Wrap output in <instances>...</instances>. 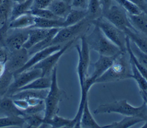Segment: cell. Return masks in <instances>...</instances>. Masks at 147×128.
<instances>
[{
	"instance_id": "obj_19",
	"label": "cell",
	"mask_w": 147,
	"mask_h": 128,
	"mask_svg": "<svg viewBox=\"0 0 147 128\" xmlns=\"http://www.w3.org/2000/svg\"><path fill=\"white\" fill-rule=\"evenodd\" d=\"M128 17L134 29L147 37V13L142 11L137 15L128 14Z\"/></svg>"
},
{
	"instance_id": "obj_20",
	"label": "cell",
	"mask_w": 147,
	"mask_h": 128,
	"mask_svg": "<svg viewBox=\"0 0 147 128\" xmlns=\"http://www.w3.org/2000/svg\"><path fill=\"white\" fill-rule=\"evenodd\" d=\"M130 40L133 42L143 53L147 54V37L138 31L130 29L123 30Z\"/></svg>"
},
{
	"instance_id": "obj_26",
	"label": "cell",
	"mask_w": 147,
	"mask_h": 128,
	"mask_svg": "<svg viewBox=\"0 0 147 128\" xmlns=\"http://www.w3.org/2000/svg\"><path fill=\"white\" fill-rule=\"evenodd\" d=\"M51 84V78L48 77H38L18 91L24 90H45L49 89Z\"/></svg>"
},
{
	"instance_id": "obj_14",
	"label": "cell",
	"mask_w": 147,
	"mask_h": 128,
	"mask_svg": "<svg viewBox=\"0 0 147 128\" xmlns=\"http://www.w3.org/2000/svg\"><path fill=\"white\" fill-rule=\"evenodd\" d=\"M25 115L22 110L14 105L11 97L5 95L0 98V117L20 116L23 117Z\"/></svg>"
},
{
	"instance_id": "obj_38",
	"label": "cell",
	"mask_w": 147,
	"mask_h": 128,
	"mask_svg": "<svg viewBox=\"0 0 147 128\" xmlns=\"http://www.w3.org/2000/svg\"><path fill=\"white\" fill-rule=\"evenodd\" d=\"M45 110V103H44V100L40 102V103L29 107L28 109L26 110H24L23 111L26 115H29V114H39L40 112L44 111Z\"/></svg>"
},
{
	"instance_id": "obj_49",
	"label": "cell",
	"mask_w": 147,
	"mask_h": 128,
	"mask_svg": "<svg viewBox=\"0 0 147 128\" xmlns=\"http://www.w3.org/2000/svg\"><path fill=\"white\" fill-rule=\"evenodd\" d=\"M2 1H3V0H0V5H1V4L2 3Z\"/></svg>"
},
{
	"instance_id": "obj_31",
	"label": "cell",
	"mask_w": 147,
	"mask_h": 128,
	"mask_svg": "<svg viewBox=\"0 0 147 128\" xmlns=\"http://www.w3.org/2000/svg\"><path fill=\"white\" fill-rule=\"evenodd\" d=\"M25 125L24 118L20 116L0 117V127H22Z\"/></svg>"
},
{
	"instance_id": "obj_37",
	"label": "cell",
	"mask_w": 147,
	"mask_h": 128,
	"mask_svg": "<svg viewBox=\"0 0 147 128\" xmlns=\"http://www.w3.org/2000/svg\"><path fill=\"white\" fill-rule=\"evenodd\" d=\"M130 47L135 57L147 70V54L141 51L138 48V47L131 41L130 42Z\"/></svg>"
},
{
	"instance_id": "obj_15",
	"label": "cell",
	"mask_w": 147,
	"mask_h": 128,
	"mask_svg": "<svg viewBox=\"0 0 147 128\" xmlns=\"http://www.w3.org/2000/svg\"><path fill=\"white\" fill-rule=\"evenodd\" d=\"M118 55L115 56L99 55L98 59L94 63H91L93 71L91 74L89 75L96 81L98 77L102 75L110 67Z\"/></svg>"
},
{
	"instance_id": "obj_4",
	"label": "cell",
	"mask_w": 147,
	"mask_h": 128,
	"mask_svg": "<svg viewBox=\"0 0 147 128\" xmlns=\"http://www.w3.org/2000/svg\"><path fill=\"white\" fill-rule=\"evenodd\" d=\"M92 25V21L87 16L74 25L61 27L53 38L49 46L63 45L71 40L80 39L81 36L86 34Z\"/></svg>"
},
{
	"instance_id": "obj_25",
	"label": "cell",
	"mask_w": 147,
	"mask_h": 128,
	"mask_svg": "<svg viewBox=\"0 0 147 128\" xmlns=\"http://www.w3.org/2000/svg\"><path fill=\"white\" fill-rule=\"evenodd\" d=\"M87 16V9L72 7L70 12L63 21L64 27L74 25Z\"/></svg>"
},
{
	"instance_id": "obj_5",
	"label": "cell",
	"mask_w": 147,
	"mask_h": 128,
	"mask_svg": "<svg viewBox=\"0 0 147 128\" xmlns=\"http://www.w3.org/2000/svg\"><path fill=\"white\" fill-rule=\"evenodd\" d=\"M64 96L65 93L58 86L56 66L54 67L51 73V84L44 99V120L50 119L57 114L59 111V103Z\"/></svg>"
},
{
	"instance_id": "obj_10",
	"label": "cell",
	"mask_w": 147,
	"mask_h": 128,
	"mask_svg": "<svg viewBox=\"0 0 147 128\" xmlns=\"http://www.w3.org/2000/svg\"><path fill=\"white\" fill-rule=\"evenodd\" d=\"M14 78L6 96L10 97L20 89L25 86L34 79L41 77V71L38 69H30L17 74H13Z\"/></svg>"
},
{
	"instance_id": "obj_21",
	"label": "cell",
	"mask_w": 147,
	"mask_h": 128,
	"mask_svg": "<svg viewBox=\"0 0 147 128\" xmlns=\"http://www.w3.org/2000/svg\"><path fill=\"white\" fill-rule=\"evenodd\" d=\"M97 122L94 119L92 114H91L89 105L88 101L87 100L85 102L82 113L80 119V127L83 128H94V127H101Z\"/></svg>"
},
{
	"instance_id": "obj_48",
	"label": "cell",
	"mask_w": 147,
	"mask_h": 128,
	"mask_svg": "<svg viewBox=\"0 0 147 128\" xmlns=\"http://www.w3.org/2000/svg\"><path fill=\"white\" fill-rule=\"evenodd\" d=\"M64 1H65L66 2H67V3H69V4H71V3H72V0H64Z\"/></svg>"
},
{
	"instance_id": "obj_1",
	"label": "cell",
	"mask_w": 147,
	"mask_h": 128,
	"mask_svg": "<svg viewBox=\"0 0 147 128\" xmlns=\"http://www.w3.org/2000/svg\"><path fill=\"white\" fill-rule=\"evenodd\" d=\"M96 115L106 113H117L125 116H135L142 118L145 123L141 127H147V106L144 102L139 106L130 105L126 99L115 101L100 105L94 110Z\"/></svg>"
},
{
	"instance_id": "obj_2",
	"label": "cell",
	"mask_w": 147,
	"mask_h": 128,
	"mask_svg": "<svg viewBox=\"0 0 147 128\" xmlns=\"http://www.w3.org/2000/svg\"><path fill=\"white\" fill-rule=\"evenodd\" d=\"M127 53L121 52L114 59L110 67L99 77L95 83H107L117 82L131 78V67Z\"/></svg>"
},
{
	"instance_id": "obj_18",
	"label": "cell",
	"mask_w": 147,
	"mask_h": 128,
	"mask_svg": "<svg viewBox=\"0 0 147 128\" xmlns=\"http://www.w3.org/2000/svg\"><path fill=\"white\" fill-rule=\"evenodd\" d=\"M47 9L57 17L64 19L70 12L72 6L64 0H53L48 6Z\"/></svg>"
},
{
	"instance_id": "obj_3",
	"label": "cell",
	"mask_w": 147,
	"mask_h": 128,
	"mask_svg": "<svg viewBox=\"0 0 147 128\" xmlns=\"http://www.w3.org/2000/svg\"><path fill=\"white\" fill-rule=\"evenodd\" d=\"M85 38L90 49L97 52L99 55L115 56L122 52L96 25L90 34L85 35Z\"/></svg>"
},
{
	"instance_id": "obj_46",
	"label": "cell",
	"mask_w": 147,
	"mask_h": 128,
	"mask_svg": "<svg viewBox=\"0 0 147 128\" xmlns=\"http://www.w3.org/2000/svg\"><path fill=\"white\" fill-rule=\"evenodd\" d=\"M140 94L143 99V102H144L146 105L147 106V92L145 91L140 90Z\"/></svg>"
},
{
	"instance_id": "obj_35",
	"label": "cell",
	"mask_w": 147,
	"mask_h": 128,
	"mask_svg": "<svg viewBox=\"0 0 147 128\" xmlns=\"http://www.w3.org/2000/svg\"><path fill=\"white\" fill-rule=\"evenodd\" d=\"M23 118L25 124L29 127H39L44 123V116L38 114L25 115Z\"/></svg>"
},
{
	"instance_id": "obj_6",
	"label": "cell",
	"mask_w": 147,
	"mask_h": 128,
	"mask_svg": "<svg viewBox=\"0 0 147 128\" xmlns=\"http://www.w3.org/2000/svg\"><path fill=\"white\" fill-rule=\"evenodd\" d=\"M92 25L99 27L105 36L122 52L126 51L127 35L123 30L113 25L103 17L92 21Z\"/></svg>"
},
{
	"instance_id": "obj_42",
	"label": "cell",
	"mask_w": 147,
	"mask_h": 128,
	"mask_svg": "<svg viewBox=\"0 0 147 128\" xmlns=\"http://www.w3.org/2000/svg\"><path fill=\"white\" fill-rule=\"evenodd\" d=\"M137 6L142 11L147 13V0H129Z\"/></svg>"
},
{
	"instance_id": "obj_24",
	"label": "cell",
	"mask_w": 147,
	"mask_h": 128,
	"mask_svg": "<svg viewBox=\"0 0 147 128\" xmlns=\"http://www.w3.org/2000/svg\"><path fill=\"white\" fill-rule=\"evenodd\" d=\"M42 125L52 127H75L73 118L69 119L64 118L59 116L57 114L55 115L50 119L46 120L44 119V123Z\"/></svg>"
},
{
	"instance_id": "obj_13",
	"label": "cell",
	"mask_w": 147,
	"mask_h": 128,
	"mask_svg": "<svg viewBox=\"0 0 147 128\" xmlns=\"http://www.w3.org/2000/svg\"><path fill=\"white\" fill-rule=\"evenodd\" d=\"M28 38V30L13 33L6 37L3 43V46L6 48L8 51L19 50L23 47Z\"/></svg>"
},
{
	"instance_id": "obj_23",
	"label": "cell",
	"mask_w": 147,
	"mask_h": 128,
	"mask_svg": "<svg viewBox=\"0 0 147 128\" xmlns=\"http://www.w3.org/2000/svg\"><path fill=\"white\" fill-rule=\"evenodd\" d=\"M33 3V0H25L22 2L19 3L14 2L15 4H13L11 11L9 22L20 15L28 13L32 7Z\"/></svg>"
},
{
	"instance_id": "obj_43",
	"label": "cell",
	"mask_w": 147,
	"mask_h": 128,
	"mask_svg": "<svg viewBox=\"0 0 147 128\" xmlns=\"http://www.w3.org/2000/svg\"><path fill=\"white\" fill-rule=\"evenodd\" d=\"M8 55V50L4 46L0 47V62H6Z\"/></svg>"
},
{
	"instance_id": "obj_9",
	"label": "cell",
	"mask_w": 147,
	"mask_h": 128,
	"mask_svg": "<svg viewBox=\"0 0 147 128\" xmlns=\"http://www.w3.org/2000/svg\"><path fill=\"white\" fill-rule=\"evenodd\" d=\"M77 40L73 39L67 42L59 50L48 55L31 69H38L41 71V77H48L52 73L54 67L57 66L56 65L61 57Z\"/></svg>"
},
{
	"instance_id": "obj_11",
	"label": "cell",
	"mask_w": 147,
	"mask_h": 128,
	"mask_svg": "<svg viewBox=\"0 0 147 128\" xmlns=\"http://www.w3.org/2000/svg\"><path fill=\"white\" fill-rule=\"evenodd\" d=\"M28 50L22 47L19 50L8 51L5 62L6 69L13 74L21 69L29 59Z\"/></svg>"
},
{
	"instance_id": "obj_12",
	"label": "cell",
	"mask_w": 147,
	"mask_h": 128,
	"mask_svg": "<svg viewBox=\"0 0 147 128\" xmlns=\"http://www.w3.org/2000/svg\"><path fill=\"white\" fill-rule=\"evenodd\" d=\"M62 46L63 45H52L37 51L33 54V55L28 59L27 62L21 69L14 73L13 74H17L31 69L33 66L40 62L48 55L59 50L62 47Z\"/></svg>"
},
{
	"instance_id": "obj_34",
	"label": "cell",
	"mask_w": 147,
	"mask_h": 128,
	"mask_svg": "<svg viewBox=\"0 0 147 128\" xmlns=\"http://www.w3.org/2000/svg\"><path fill=\"white\" fill-rule=\"evenodd\" d=\"M28 13H30L33 16L38 18L51 19H63L57 17L56 15H55L51 10H49L47 8H45V9L32 8Z\"/></svg>"
},
{
	"instance_id": "obj_16",
	"label": "cell",
	"mask_w": 147,
	"mask_h": 128,
	"mask_svg": "<svg viewBox=\"0 0 147 128\" xmlns=\"http://www.w3.org/2000/svg\"><path fill=\"white\" fill-rule=\"evenodd\" d=\"M50 29L41 28H30L28 29V38L23 47L28 50L42 41L49 33Z\"/></svg>"
},
{
	"instance_id": "obj_8",
	"label": "cell",
	"mask_w": 147,
	"mask_h": 128,
	"mask_svg": "<svg viewBox=\"0 0 147 128\" xmlns=\"http://www.w3.org/2000/svg\"><path fill=\"white\" fill-rule=\"evenodd\" d=\"M102 17L123 31L126 29L136 30L130 23L127 13L119 5H111L108 9L103 11Z\"/></svg>"
},
{
	"instance_id": "obj_7",
	"label": "cell",
	"mask_w": 147,
	"mask_h": 128,
	"mask_svg": "<svg viewBox=\"0 0 147 128\" xmlns=\"http://www.w3.org/2000/svg\"><path fill=\"white\" fill-rule=\"evenodd\" d=\"M86 35V34H85ZM85 35L81 36V46L76 45L75 48L78 54V63L77 73L80 87L82 86L85 79L89 75L88 69L90 67V48L86 42Z\"/></svg>"
},
{
	"instance_id": "obj_39",
	"label": "cell",
	"mask_w": 147,
	"mask_h": 128,
	"mask_svg": "<svg viewBox=\"0 0 147 128\" xmlns=\"http://www.w3.org/2000/svg\"><path fill=\"white\" fill-rule=\"evenodd\" d=\"M53 0H33L32 8L45 9L47 8Z\"/></svg>"
},
{
	"instance_id": "obj_30",
	"label": "cell",
	"mask_w": 147,
	"mask_h": 128,
	"mask_svg": "<svg viewBox=\"0 0 147 128\" xmlns=\"http://www.w3.org/2000/svg\"><path fill=\"white\" fill-rule=\"evenodd\" d=\"M60 28H53L51 29L48 34V35L39 43L36 44L35 46L30 48L29 50H28L29 54V55L33 54L34 53H36L37 51L41 50L48 46H49L50 43L51 41L52 40L53 38L55 35V34L57 33L58 30Z\"/></svg>"
},
{
	"instance_id": "obj_40",
	"label": "cell",
	"mask_w": 147,
	"mask_h": 128,
	"mask_svg": "<svg viewBox=\"0 0 147 128\" xmlns=\"http://www.w3.org/2000/svg\"><path fill=\"white\" fill-rule=\"evenodd\" d=\"M88 1V0H72L71 3L72 7L87 9Z\"/></svg>"
},
{
	"instance_id": "obj_44",
	"label": "cell",
	"mask_w": 147,
	"mask_h": 128,
	"mask_svg": "<svg viewBox=\"0 0 147 128\" xmlns=\"http://www.w3.org/2000/svg\"><path fill=\"white\" fill-rule=\"evenodd\" d=\"M113 0H100L102 8V13L103 11L108 9L112 5Z\"/></svg>"
},
{
	"instance_id": "obj_41",
	"label": "cell",
	"mask_w": 147,
	"mask_h": 128,
	"mask_svg": "<svg viewBox=\"0 0 147 128\" xmlns=\"http://www.w3.org/2000/svg\"><path fill=\"white\" fill-rule=\"evenodd\" d=\"M14 105L20 110L24 111L29 107L28 103L26 99H13Z\"/></svg>"
},
{
	"instance_id": "obj_36",
	"label": "cell",
	"mask_w": 147,
	"mask_h": 128,
	"mask_svg": "<svg viewBox=\"0 0 147 128\" xmlns=\"http://www.w3.org/2000/svg\"><path fill=\"white\" fill-rule=\"evenodd\" d=\"M128 14L137 15L142 12L141 10L129 0H114Z\"/></svg>"
},
{
	"instance_id": "obj_47",
	"label": "cell",
	"mask_w": 147,
	"mask_h": 128,
	"mask_svg": "<svg viewBox=\"0 0 147 128\" xmlns=\"http://www.w3.org/2000/svg\"><path fill=\"white\" fill-rule=\"evenodd\" d=\"M25 0H13L14 2H16V3H19V2H22L23 1H24Z\"/></svg>"
},
{
	"instance_id": "obj_27",
	"label": "cell",
	"mask_w": 147,
	"mask_h": 128,
	"mask_svg": "<svg viewBox=\"0 0 147 128\" xmlns=\"http://www.w3.org/2000/svg\"><path fill=\"white\" fill-rule=\"evenodd\" d=\"M63 19H51L36 17L34 25L31 28L53 29L64 27Z\"/></svg>"
},
{
	"instance_id": "obj_33",
	"label": "cell",
	"mask_w": 147,
	"mask_h": 128,
	"mask_svg": "<svg viewBox=\"0 0 147 128\" xmlns=\"http://www.w3.org/2000/svg\"><path fill=\"white\" fill-rule=\"evenodd\" d=\"M130 65L131 67V78L133 79L136 81V82L138 85L140 90L147 92V80L138 71V70L136 69L133 63H132L131 62Z\"/></svg>"
},
{
	"instance_id": "obj_28",
	"label": "cell",
	"mask_w": 147,
	"mask_h": 128,
	"mask_svg": "<svg viewBox=\"0 0 147 128\" xmlns=\"http://www.w3.org/2000/svg\"><path fill=\"white\" fill-rule=\"evenodd\" d=\"M144 122V120L138 117L135 116H125L119 121L114 122L109 125L102 126L104 127H113V128H127L133 126L134 125Z\"/></svg>"
},
{
	"instance_id": "obj_17",
	"label": "cell",
	"mask_w": 147,
	"mask_h": 128,
	"mask_svg": "<svg viewBox=\"0 0 147 128\" xmlns=\"http://www.w3.org/2000/svg\"><path fill=\"white\" fill-rule=\"evenodd\" d=\"M36 17L27 13L19 16L9 22V28L11 29H25L33 27L35 23Z\"/></svg>"
},
{
	"instance_id": "obj_45",
	"label": "cell",
	"mask_w": 147,
	"mask_h": 128,
	"mask_svg": "<svg viewBox=\"0 0 147 128\" xmlns=\"http://www.w3.org/2000/svg\"><path fill=\"white\" fill-rule=\"evenodd\" d=\"M6 70V65L5 62H0V78L2 76Z\"/></svg>"
},
{
	"instance_id": "obj_32",
	"label": "cell",
	"mask_w": 147,
	"mask_h": 128,
	"mask_svg": "<svg viewBox=\"0 0 147 128\" xmlns=\"http://www.w3.org/2000/svg\"><path fill=\"white\" fill-rule=\"evenodd\" d=\"M13 78V73L6 69L4 74L0 78V97L6 95Z\"/></svg>"
},
{
	"instance_id": "obj_22",
	"label": "cell",
	"mask_w": 147,
	"mask_h": 128,
	"mask_svg": "<svg viewBox=\"0 0 147 128\" xmlns=\"http://www.w3.org/2000/svg\"><path fill=\"white\" fill-rule=\"evenodd\" d=\"M47 90L48 89L20 90L12 94L10 97L13 99L36 98L44 100L48 93V90Z\"/></svg>"
},
{
	"instance_id": "obj_29",
	"label": "cell",
	"mask_w": 147,
	"mask_h": 128,
	"mask_svg": "<svg viewBox=\"0 0 147 128\" xmlns=\"http://www.w3.org/2000/svg\"><path fill=\"white\" fill-rule=\"evenodd\" d=\"M87 17L94 21L102 15V8L100 0H88L87 7Z\"/></svg>"
}]
</instances>
